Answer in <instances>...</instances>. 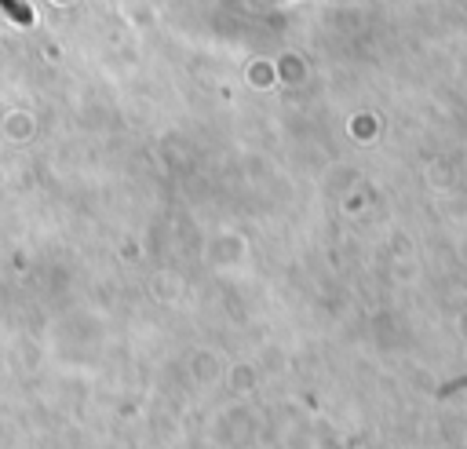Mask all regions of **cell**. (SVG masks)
<instances>
[{"label":"cell","instance_id":"cell-1","mask_svg":"<svg viewBox=\"0 0 467 449\" xmlns=\"http://www.w3.org/2000/svg\"><path fill=\"white\" fill-rule=\"evenodd\" d=\"M0 4H4V11H7V15H15V18L22 22V26L29 22V11H26V7L18 4V0H0Z\"/></svg>","mask_w":467,"mask_h":449}]
</instances>
